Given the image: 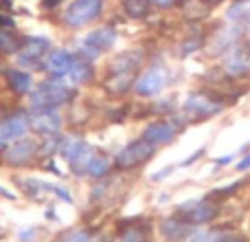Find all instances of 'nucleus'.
Returning <instances> with one entry per match:
<instances>
[{
    "label": "nucleus",
    "mask_w": 250,
    "mask_h": 242,
    "mask_svg": "<svg viewBox=\"0 0 250 242\" xmlns=\"http://www.w3.org/2000/svg\"><path fill=\"white\" fill-rule=\"evenodd\" d=\"M35 150H38V145H35L33 141H29V139H20V141H16V143H11V145L4 147V161H7L9 165L29 163V161L33 159Z\"/></svg>",
    "instance_id": "obj_14"
},
{
    "label": "nucleus",
    "mask_w": 250,
    "mask_h": 242,
    "mask_svg": "<svg viewBox=\"0 0 250 242\" xmlns=\"http://www.w3.org/2000/svg\"><path fill=\"white\" fill-rule=\"evenodd\" d=\"M104 0H73L64 11V22L70 29H82L101 16Z\"/></svg>",
    "instance_id": "obj_3"
},
{
    "label": "nucleus",
    "mask_w": 250,
    "mask_h": 242,
    "mask_svg": "<svg viewBox=\"0 0 250 242\" xmlns=\"http://www.w3.org/2000/svg\"><path fill=\"white\" fill-rule=\"evenodd\" d=\"M151 2H154L158 9H169L173 2H178V0H151Z\"/></svg>",
    "instance_id": "obj_33"
},
{
    "label": "nucleus",
    "mask_w": 250,
    "mask_h": 242,
    "mask_svg": "<svg viewBox=\"0 0 250 242\" xmlns=\"http://www.w3.org/2000/svg\"><path fill=\"white\" fill-rule=\"evenodd\" d=\"M229 163H233V156H222V159H217L215 161V165H217V168H224V165H229Z\"/></svg>",
    "instance_id": "obj_36"
},
{
    "label": "nucleus",
    "mask_w": 250,
    "mask_h": 242,
    "mask_svg": "<svg viewBox=\"0 0 250 242\" xmlns=\"http://www.w3.org/2000/svg\"><path fill=\"white\" fill-rule=\"evenodd\" d=\"M208 4H220V2H224V0H207Z\"/></svg>",
    "instance_id": "obj_38"
},
{
    "label": "nucleus",
    "mask_w": 250,
    "mask_h": 242,
    "mask_svg": "<svg viewBox=\"0 0 250 242\" xmlns=\"http://www.w3.org/2000/svg\"><path fill=\"white\" fill-rule=\"evenodd\" d=\"M200 47H202V40H200V38H191V40H187L185 47H182V55H189V53L198 51Z\"/></svg>",
    "instance_id": "obj_29"
},
{
    "label": "nucleus",
    "mask_w": 250,
    "mask_h": 242,
    "mask_svg": "<svg viewBox=\"0 0 250 242\" xmlns=\"http://www.w3.org/2000/svg\"><path fill=\"white\" fill-rule=\"evenodd\" d=\"M169 82V73L163 64H151L147 71H143L134 82V91L143 97H151L158 95Z\"/></svg>",
    "instance_id": "obj_9"
},
{
    "label": "nucleus",
    "mask_w": 250,
    "mask_h": 242,
    "mask_svg": "<svg viewBox=\"0 0 250 242\" xmlns=\"http://www.w3.org/2000/svg\"><path fill=\"white\" fill-rule=\"evenodd\" d=\"M204 152H207V147H198V150H195V154H191L187 161H182V165H191V163H195V161H198L200 156H204Z\"/></svg>",
    "instance_id": "obj_30"
},
{
    "label": "nucleus",
    "mask_w": 250,
    "mask_h": 242,
    "mask_svg": "<svg viewBox=\"0 0 250 242\" xmlns=\"http://www.w3.org/2000/svg\"><path fill=\"white\" fill-rule=\"evenodd\" d=\"M7 84L16 95H26L31 91V84H33V77H31L29 71L24 69H13L7 73Z\"/></svg>",
    "instance_id": "obj_19"
},
{
    "label": "nucleus",
    "mask_w": 250,
    "mask_h": 242,
    "mask_svg": "<svg viewBox=\"0 0 250 242\" xmlns=\"http://www.w3.org/2000/svg\"><path fill=\"white\" fill-rule=\"evenodd\" d=\"M31 125H29V115L24 113H13L11 117L0 121V152H4V147L11 143L26 139Z\"/></svg>",
    "instance_id": "obj_10"
},
{
    "label": "nucleus",
    "mask_w": 250,
    "mask_h": 242,
    "mask_svg": "<svg viewBox=\"0 0 250 242\" xmlns=\"http://www.w3.org/2000/svg\"><path fill=\"white\" fill-rule=\"evenodd\" d=\"M86 145V141H83L82 137H77V134H70V137H64L60 143V154L64 156L66 161H73L75 156L82 152V147Z\"/></svg>",
    "instance_id": "obj_23"
},
{
    "label": "nucleus",
    "mask_w": 250,
    "mask_h": 242,
    "mask_svg": "<svg viewBox=\"0 0 250 242\" xmlns=\"http://www.w3.org/2000/svg\"><path fill=\"white\" fill-rule=\"evenodd\" d=\"M11 26H13V18L0 13V29H11Z\"/></svg>",
    "instance_id": "obj_32"
},
{
    "label": "nucleus",
    "mask_w": 250,
    "mask_h": 242,
    "mask_svg": "<svg viewBox=\"0 0 250 242\" xmlns=\"http://www.w3.org/2000/svg\"><path fill=\"white\" fill-rule=\"evenodd\" d=\"M73 88L66 86L60 77L46 79V82L38 84L33 91L29 93V108L31 110H53L60 108L62 104L70 99Z\"/></svg>",
    "instance_id": "obj_1"
},
{
    "label": "nucleus",
    "mask_w": 250,
    "mask_h": 242,
    "mask_svg": "<svg viewBox=\"0 0 250 242\" xmlns=\"http://www.w3.org/2000/svg\"><path fill=\"white\" fill-rule=\"evenodd\" d=\"M173 169H176V168H173V165H169V168H167V169H163V172L154 174V181H163V178H165V176H169V174H171V172H173Z\"/></svg>",
    "instance_id": "obj_34"
},
{
    "label": "nucleus",
    "mask_w": 250,
    "mask_h": 242,
    "mask_svg": "<svg viewBox=\"0 0 250 242\" xmlns=\"http://www.w3.org/2000/svg\"><path fill=\"white\" fill-rule=\"evenodd\" d=\"M224 110V104L208 95H202V93H193L185 99L182 104V113H185V119L189 121H204L211 119L215 115H220Z\"/></svg>",
    "instance_id": "obj_6"
},
{
    "label": "nucleus",
    "mask_w": 250,
    "mask_h": 242,
    "mask_svg": "<svg viewBox=\"0 0 250 242\" xmlns=\"http://www.w3.org/2000/svg\"><path fill=\"white\" fill-rule=\"evenodd\" d=\"M176 212L180 214V218L185 222H189V225L195 227V225H208V222L215 220L220 207H217V203L204 198V200H187V203L180 205Z\"/></svg>",
    "instance_id": "obj_8"
},
{
    "label": "nucleus",
    "mask_w": 250,
    "mask_h": 242,
    "mask_svg": "<svg viewBox=\"0 0 250 242\" xmlns=\"http://www.w3.org/2000/svg\"><path fill=\"white\" fill-rule=\"evenodd\" d=\"M235 169H237V172H246V169H250V154L244 156V159L237 163V168H235Z\"/></svg>",
    "instance_id": "obj_31"
},
{
    "label": "nucleus",
    "mask_w": 250,
    "mask_h": 242,
    "mask_svg": "<svg viewBox=\"0 0 250 242\" xmlns=\"http://www.w3.org/2000/svg\"><path fill=\"white\" fill-rule=\"evenodd\" d=\"M60 242H90V234H88V231H83V229H77V231L66 234Z\"/></svg>",
    "instance_id": "obj_28"
},
{
    "label": "nucleus",
    "mask_w": 250,
    "mask_h": 242,
    "mask_svg": "<svg viewBox=\"0 0 250 242\" xmlns=\"http://www.w3.org/2000/svg\"><path fill=\"white\" fill-rule=\"evenodd\" d=\"M222 71L226 77L237 79L250 75V42H237L226 51Z\"/></svg>",
    "instance_id": "obj_7"
},
{
    "label": "nucleus",
    "mask_w": 250,
    "mask_h": 242,
    "mask_svg": "<svg viewBox=\"0 0 250 242\" xmlns=\"http://www.w3.org/2000/svg\"><path fill=\"white\" fill-rule=\"evenodd\" d=\"M51 53V42L46 38H29L16 53V66L24 71L44 69V57Z\"/></svg>",
    "instance_id": "obj_2"
},
{
    "label": "nucleus",
    "mask_w": 250,
    "mask_h": 242,
    "mask_svg": "<svg viewBox=\"0 0 250 242\" xmlns=\"http://www.w3.org/2000/svg\"><path fill=\"white\" fill-rule=\"evenodd\" d=\"M92 156H95V147H90L86 143V145L82 147V152H79L73 161H68L70 172H73L75 176H86V174H88V165H90Z\"/></svg>",
    "instance_id": "obj_21"
},
{
    "label": "nucleus",
    "mask_w": 250,
    "mask_h": 242,
    "mask_svg": "<svg viewBox=\"0 0 250 242\" xmlns=\"http://www.w3.org/2000/svg\"><path fill=\"white\" fill-rule=\"evenodd\" d=\"M178 132H180V128H178L173 121H154V123H149L145 130H143V139L149 143H154L156 147L158 145H167V143H171L173 139L178 137Z\"/></svg>",
    "instance_id": "obj_12"
},
{
    "label": "nucleus",
    "mask_w": 250,
    "mask_h": 242,
    "mask_svg": "<svg viewBox=\"0 0 250 242\" xmlns=\"http://www.w3.org/2000/svg\"><path fill=\"white\" fill-rule=\"evenodd\" d=\"M239 24H242V29H244V33H250V11L246 13V16L242 18V22H239Z\"/></svg>",
    "instance_id": "obj_35"
},
{
    "label": "nucleus",
    "mask_w": 250,
    "mask_h": 242,
    "mask_svg": "<svg viewBox=\"0 0 250 242\" xmlns=\"http://www.w3.org/2000/svg\"><path fill=\"white\" fill-rule=\"evenodd\" d=\"M178 7H180L182 16L191 22L204 20L211 13V4L207 0H178Z\"/></svg>",
    "instance_id": "obj_18"
},
{
    "label": "nucleus",
    "mask_w": 250,
    "mask_h": 242,
    "mask_svg": "<svg viewBox=\"0 0 250 242\" xmlns=\"http://www.w3.org/2000/svg\"><path fill=\"white\" fill-rule=\"evenodd\" d=\"M220 240H222L220 231H204L202 229V231H193L187 242H220Z\"/></svg>",
    "instance_id": "obj_27"
},
{
    "label": "nucleus",
    "mask_w": 250,
    "mask_h": 242,
    "mask_svg": "<svg viewBox=\"0 0 250 242\" xmlns=\"http://www.w3.org/2000/svg\"><path fill=\"white\" fill-rule=\"evenodd\" d=\"M160 229H163V236L167 240H185L189 238L191 234H193V225H189V222H185L182 218H167V220H163V225H160Z\"/></svg>",
    "instance_id": "obj_17"
},
{
    "label": "nucleus",
    "mask_w": 250,
    "mask_h": 242,
    "mask_svg": "<svg viewBox=\"0 0 250 242\" xmlns=\"http://www.w3.org/2000/svg\"><path fill=\"white\" fill-rule=\"evenodd\" d=\"M73 53H68L66 48H53L46 57H44V71L51 77H64L73 66Z\"/></svg>",
    "instance_id": "obj_13"
},
{
    "label": "nucleus",
    "mask_w": 250,
    "mask_h": 242,
    "mask_svg": "<svg viewBox=\"0 0 250 242\" xmlns=\"http://www.w3.org/2000/svg\"><path fill=\"white\" fill-rule=\"evenodd\" d=\"M143 60H145V53L138 51V48H134V51H125L112 62L110 73H136L138 66L143 64Z\"/></svg>",
    "instance_id": "obj_16"
},
{
    "label": "nucleus",
    "mask_w": 250,
    "mask_h": 242,
    "mask_svg": "<svg viewBox=\"0 0 250 242\" xmlns=\"http://www.w3.org/2000/svg\"><path fill=\"white\" fill-rule=\"evenodd\" d=\"M62 0H44V9H53V7H57V4H60Z\"/></svg>",
    "instance_id": "obj_37"
},
{
    "label": "nucleus",
    "mask_w": 250,
    "mask_h": 242,
    "mask_svg": "<svg viewBox=\"0 0 250 242\" xmlns=\"http://www.w3.org/2000/svg\"><path fill=\"white\" fill-rule=\"evenodd\" d=\"M110 172V159L104 154H95L90 161V165H88V176L92 178H104L105 174Z\"/></svg>",
    "instance_id": "obj_24"
},
{
    "label": "nucleus",
    "mask_w": 250,
    "mask_h": 242,
    "mask_svg": "<svg viewBox=\"0 0 250 242\" xmlns=\"http://www.w3.org/2000/svg\"><path fill=\"white\" fill-rule=\"evenodd\" d=\"M121 242H147V229L129 222V227L121 231Z\"/></svg>",
    "instance_id": "obj_25"
},
{
    "label": "nucleus",
    "mask_w": 250,
    "mask_h": 242,
    "mask_svg": "<svg viewBox=\"0 0 250 242\" xmlns=\"http://www.w3.org/2000/svg\"><path fill=\"white\" fill-rule=\"evenodd\" d=\"M60 79L66 84V86H70V88L79 86V84L90 82V79H92V64H90V60H86V57H75L70 71L64 75V77H60Z\"/></svg>",
    "instance_id": "obj_15"
},
{
    "label": "nucleus",
    "mask_w": 250,
    "mask_h": 242,
    "mask_svg": "<svg viewBox=\"0 0 250 242\" xmlns=\"http://www.w3.org/2000/svg\"><path fill=\"white\" fill-rule=\"evenodd\" d=\"M154 154H156V145L141 137V139H136V141L127 143L123 150L117 152L114 165H117L119 169H134V168H138V165L147 163Z\"/></svg>",
    "instance_id": "obj_4"
},
{
    "label": "nucleus",
    "mask_w": 250,
    "mask_h": 242,
    "mask_svg": "<svg viewBox=\"0 0 250 242\" xmlns=\"http://www.w3.org/2000/svg\"><path fill=\"white\" fill-rule=\"evenodd\" d=\"M0 51L2 53H18L20 51V44H18L16 35L9 29H0Z\"/></svg>",
    "instance_id": "obj_26"
},
{
    "label": "nucleus",
    "mask_w": 250,
    "mask_h": 242,
    "mask_svg": "<svg viewBox=\"0 0 250 242\" xmlns=\"http://www.w3.org/2000/svg\"><path fill=\"white\" fill-rule=\"evenodd\" d=\"M136 82V73H110V77L105 79V88L112 95H123Z\"/></svg>",
    "instance_id": "obj_20"
},
{
    "label": "nucleus",
    "mask_w": 250,
    "mask_h": 242,
    "mask_svg": "<svg viewBox=\"0 0 250 242\" xmlns=\"http://www.w3.org/2000/svg\"><path fill=\"white\" fill-rule=\"evenodd\" d=\"M123 11L132 20H143L151 11V0H123Z\"/></svg>",
    "instance_id": "obj_22"
},
{
    "label": "nucleus",
    "mask_w": 250,
    "mask_h": 242,
    "mask_svg": "<svg viewBox=\"0 0 250 242\" xmlns=\"http://www.w3.org/2000/svg\"><path fill=\"white\" fill-rule=\"evenodd\" d=\"M29 125H31L33 132L42 134V137H48V134L60 132L62 117H60V113H57V108H53V110H31Z\"/></svg>",
    "instance_id": "obj_11"
},
{
    "label": "nucleus",
    "mask_w": 250,
    "mask_h": 242,
    "mask_svg": "<svg viewBox=\"0 0 250 242\" xmlns=\"http://www.w3.org/2000/svg\"><path fill=\"white\" fill-rule=\"evenodd\" d=\"M117 44V31L112 26H101V29H95L86 35V38L79 42V53L86 60H97L101 53L110 51V48Z\"/></svg>",
    "instance_id": "obj_5"
}]
</instances>
